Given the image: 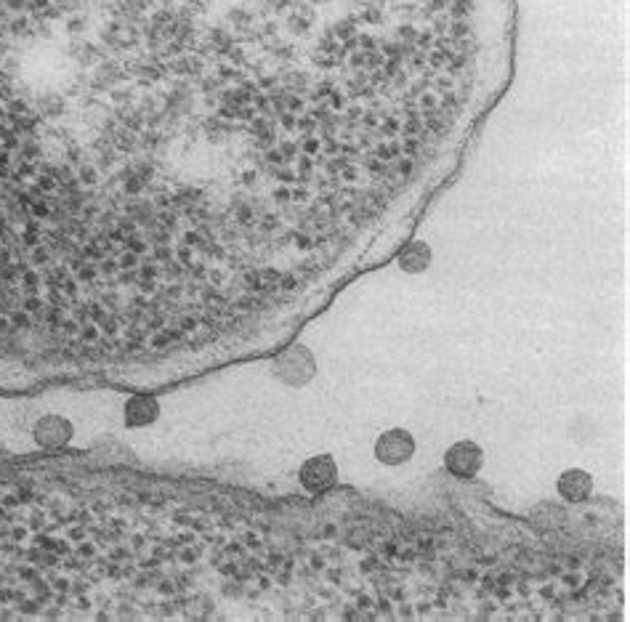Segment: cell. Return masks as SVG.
Segmentation results:
<instances>
[{"instance_id":"cell-6","label":"cell","mask_w":630,"mask_h":622,"mask_svg":"<svg viewBox=\"0 0 630 622\" xmlns=\"http://www.w3.org/2000/svg\"><path fill=\"white\" fill-rule=\"evenodd\" d=\"M428 261H431V248L423 245V242H410V245L402 250V258H399L402 269L410 274L423 272V269L428 266Z\"/></svg>"},{"instance_id":"cell-1","label":"cell","mask_w":630,"mask_h":622,"mask_svg":"<svg viewBox=\"0 0 630 622\" xmlns=\"http://www.w3.org/2000/svg\"><path fill=\"white\" fill-rule=\"evenodd\" d=\"M484 466V450L471 439L455 442L444 452V468L447 474L460 479V482H471Z\"/></svg>"},{"instance_id":"cell-3","label":"cell","mask_w":630,"mask_h":622,"mask_svg":"<svg viewBox=\"0 0 630 622\" xmlns=\"http://www.w3.org/2000/svg\"><path fill=\"white\" fill-rule=\"evenodd\" d=\"M298 476H301L304 490L314 492V495H325V492L335 490V484H338V468L330 455H317V458L306 460Z\"/></svg>"},{"instance_id":"cell-4","label":"cell","mask_w":630,"mask_h":622,"mask_svg":"<svg viewBox=\"0 0 630 622\" xmlns=\"http://www.w3.org/2000/svg\"><path fill=\"white\" fill-rule=\"evenodd\" d=\"M556 492L567 503H583V500L591 498L593 476L588 471H583V468H567L559 476V482H556Z\"/></svg>"},{"instance_id":"cell-2","label":"cell","mask_w":630,"mask_h":622,"mask_svg":"<svg viewBox=\"0 0 630 622\" xmlns=\"http://www.w3.org/2000/svg\"><path fill=\"white\" fill-rule=\"evenodd\" d=\"M415 455V439L407 428H389L375 442V458L383 466H405Z\"/></svg>"},{"instance_id":"cell-5","label":"cell","mask_w":630,"mask_h":622,"mask_svg":"<svg viewBox=\"0 0 630 622\" xmlns=\"http://www.w3.org/2000/svg\"><path fill=\"white\" fill-rule=\"evenodd\" d=\"M155 415L157 405L149 394H136V397L128 402V407H125V420H128L131 426H147L149 420H155Z\"/></svg>"},{"instance_id":"cell-7","label":"cell","mask_w":630,"mask_h":622,"mask_svg":"<svg viewBox=\"0 0 630 622\" xmlns=\"http://www.w3.org/2000/svg\"><path fill=\"white\" fill-rule=\"evenodd\" d=\"M40 442L43 444H64L70 436V428L62 418H46L40 423Z\"/></svg>"}]
</instances>
